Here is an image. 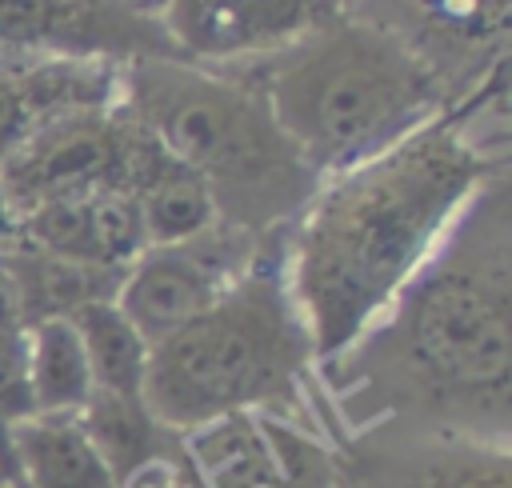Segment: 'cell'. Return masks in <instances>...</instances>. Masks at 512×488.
Segmentation results:
<instances>
[{"instance_id": "cell-25", "label": "cell", "mask_w": 512, "mask_h": 488, "mask_svg": "<svg viewBox=\"0 0 512 488\" xmlns=\"http://www.w3.org/2000/svg\"><path fill=\"white\" fill-rule=\"evenodd\" d=\"M0 488H12V484H8V480H0Z\"/></svg>"}, {"instance_id": "cell-1", "label": "cell", "mask_w": 512, "mask_h": 488, "mask_svg": "<svg viewBox=\"0 0 512 488\" xmlns=\"http://www.w3.org/2000/svg\"><path fill=\"white\" fill-rule=\"evenodd\" d=\"M324 428L408 424L512 444V180L488 176L388 308L316 364Z\"/></svg>"}, {"instance_id": "cell-17", "label": "cell", "mask_w": 512, "mask_h": 488, "mask_svg": "<svg viewBox=\"0 0 512 488\" xmlns=\"http://www.w3.org/2000/svg\"><path fill=\"white\" fill-rule=\"evenodd\" d=\"M184 452L200 488H276L280 464L256 412H228L184 432Z\"/></svg>"}, {"instance_id": "cell-8", "label": "cell", "mask_w": 512, "mask_h": 488, "mask_svg": "<svg viewBox=\"0 0 512 488\" xmlns=\"http://www.w3.org/2000/svg\"><path fill=\"white\" fill-rule=\"evenodd\" d=\"M128 144L132 120L116 104L80 108L36 128L0 164V184L20 216L52 200L124 192Z\"/></svg>"}, {"instance_id": "cell-12", "label": "cell", "mask_w": 512, "mask_h": 488, "mask_svg": "<svg viewBox=\"0 0 512 488\" xmlns=\"http://www.w3.org/2000/svg\"><path fill=\"white\" fill-rule=\"evenodd\" d=\"M20 240L104 268H128L148 248L136 204L124 192H92L40 204L20 216Z\"/></svg>"}, {"instance_id": "cell-9", "label": "cell", "mask_w": 512, "mask_h": 488, "mask_svg": "<svg viewBox=\"0 0 512 488\" xmlns=\"http://www.w3.org/2000/svg\"><path fill=\"white\" fill-rule=\"evenodd\" d=\"M0 44L44 60H184L144 4L0 0Z\"/></svg>"}, {"instance_id": "cell-10", "label": "cell", "mask_w": 512, "mask_h": 488, "mask_svg": "<svg viewBox=\"0 0 512 488\" xmlns=\"http://www.w3.org/2000/svg\"><path fill=\"white\" fill-rule=\"evenodd\" d=\"M192 64H240L272 56L328 20L352 0H136Z\"/></svg>"}, {"instance_id": "cell-13", "label": "cell", "mask_w": 512, "mask_h": 488, "mask_svg": "<svg viewBox=\"0 0 512 488\" xmlns=\"http://www.w3.org/2000/svg\"><path fill=\"white\" fill-rule=\"evenodd\" d=\"M124 196L136 204L148 248L192 240L220 220L208 184L172 152H164L136 120H132L128 168H124Z\"/></svg>"}, {"instance_id": "cell-20", "label": "cell", "mask_w": 512, "mask_h": 488, "mask_svg": "<svg viewBox=\"0 0 512 488\" xmlns=\"http://www.w3.org/2000/svg\"><path fill=\"white\" fill-rule=\"evenodd\" d=\"M72 328L84 344L92 388L112 392V396H144V376H148V344L144 336L128 324V316L108 304H92L72 316Z\"/></svg>"}, {"instance_id": "cell-4", "label": "cell", "mask_w": 512, "mask_h": 488, "mask_svg": "<svg viewBox=\"0 0 512 488\" xmlns=\"http://www.w3.org/2000/svg\"><path fill=\"white\" fill-rule=\"evenodd\" d=\"M228 68L260 88L320 180L380 156L460 100L412 40L352 8L272 56Z\"/></svg>"}, {"instance_id": "cell-16", "label": "cell", "mask_w": 512, "mask_h": 488, "mask_svg": "<svg viewBox=\"0 0 512 488\" xmlns=\"http://www.w3.org/2000/svg\"><path fill=\"white\" fill-rule=\"evenodd\" d=\"M76 420H80L88 444L96 448L100 464L108 468L112 488L120 480H128L140 464L184 452V436L172 432L168 424H160L144 396H112V392L92 388V396Z\"/></svg>"}, {"instance_id": "cell-23", "label": "cell", "mask_w": 512, "mask_h": 488, "mask_svg": "<svg viewBox=\"0 0 512 488\" xmlns=\"http://www.w3.org/2000/svg\"><path fill=\"white\" fill-rule=\"evenodd\" d=\"M44 56H28V52H16V48H4L0 44V76H16V72H28L32 64H40Z\"/></svg>"}, {"instance_id": "cell-22", "label": "cell", "mask_w": 512, "mask_h": 488, "mask_svg": "<svg viewBox=\"0 0 512 488\" xmlns=\"http://www.w3.org/2000/svg\"><path fill=\"white\" fill-rule=\"evenodd\" d=\"M16 240H20V212L12 208V200H8V192L0 184V252L12 248Z\"/></svg>"}, {"instance_id": "cell-15", "label": "cell", "mask_w": 512, "mask_h": 488, "mask_svg": "<svg viewBox=\"0 0 512 488\" xmlns=\"http://www.w3.org/2000/svg\"><path fill=\"white\" fill-rule=\"evenodd\" d=\"M0 260L16 284L20 312H24L28 328L44 324V320H72L76 312H84L92 304L116 300L124 272H128V268H104V264L56 256V252L32 248L24 240L4 248Z\"/></svg>"}, {"instance_id": "cell-7", "label": "cell", "mask_w": 512, "mask_h": 488, "mask_svg": "<svg viewBox=\"0 0 512 488\" xmlns=\"http://www.w3.org/2000/svg\"><path fill=\"white\" fill-rule=\"evenodd\" d=\"M268 236H252L216 220L192 240L144 248L124 272L116 308L152 348L188 320H196L204 308H212L220 292L260 256Z\"/></svg>"}, {"instance_id": "cell-18", "label": "cell", "mask_w": 512, "mask_h": 488, "mask_svg": "<svg viewBox=\"0 0 512 488\" xmlns=\"http://www.w3.org/2000/svg\"><path fill=\"white\" fill-rule=\"evenodd\" d=\"M12 456L24 488H112L76 416H28L12 428Z\"/></svg>"}, {"instance_id": "cell-11", "label": "cell", "mask_w": 512, "mask_h": 488, "mask_svg": "<svg viewBox=\"0 0 512 488\" xmlns=\"http://www.w3.org/2000/svg\"><path fill=\"white\" fill-rule=\"evenodd\" d=\"M412 24L400 28L452 84L468 96L496 64H504L508 0H400Z\"/></svg>"}, {"instance_id": "cell-2", "label": "cell", "mask_w": 512, "mask_h": 488, "mask_svg": "<svg viewBox=\"0 0 512 488\" xmlns=\"http://www.w3.org/2000/svg\"><path fill=\"white\" fill-rule=\"evenodd\" d=\"M508 64L468 96L320 184L288 232V288L312 332L316 364L348 348L428 260L472 192L508 168V136L476 124L508 104Z\"/></svg>"}, {"instance_id": "cell-14", "label": "cell", "mask_w": 512, "mask_h": 488, "mask_svg": "<svg viewBox=\"0 0 512 488\" xmlns=\"http://www.w3.org/2000/svg\"><path fill=\"white\" fill-rule=\"evenodd\" d=\"M116 68L100 60H40L28 72L0 76V164L48 120L116 104Z\"/></svg>"}, {"instance_id": "cell-3", "label": "cell", "mask_w": 512, "mask_h": 488, "mask_svg": "<svg viewBox=\"0 0 512 488\" xmlns=\"http://www.w3.org/2000/svg\"><path fill=\"white\" fill-rule=\"evenodd\" d=\"M288 232H272L212 308L148 348L144 400L172 432L184 436L228 412L320 432L308 396L316 348L288 288Z\"/></svg>"}, {"instance_id": "cell-24", "label": "cell", "mask_w": 512, "mask_h": 488, "mask_svg": "<svg viewBox=\"0 0 512 488\" xmlns=\"http://www.w3.org/2000/svg\"><path fill=\"white\" fill-rule=\"evenodd\" d=\"M96 4H132V0H96Z\"/></svg>"}, {"instance_id": "cell-5", "label": "cell", "mask_w": 512, "mask_h": 488, "mask_svg": "<svg viewBox=\"0 0 512 488\" xmlns=\"http://www.w3.org/2000/svg\"><path fill=\"white\" fill-rule=\"evenodd\" d=\"M116 104L208 184L220 224L240 232L292 228L324 184L276 124L260 88L228 64H120Z\"/></svg>"}, {"instance_id": "cell-6", "label": "cell", "mask_w": 512, "mask_h": 488, "mask_svg": "<svg viewBox=\"0 0 512 488\" xmlns=\"http://www.w3.org/2000/svg\"><path fill=\"white\" fill-rule=\"evenodd\" d=\"M336 488H512V444L408 424L324 428Z\"/></svg>"}, {"instance_id": "cell-19", "label": "cell", "mask_w": 512, "mask_h": 488, "mask_svg": "<svg viewBox=\"0 0 512 488\" xmlns=\"http://www.w3.org/2000/svg\"><path fill=\"white\" fill-rule=\"evenodd\" d=\"M28 396L32 416H80L92 396V372L72 320L28 328Z\"/></svg>"}, {"instance_id": "cell-21", "label": "cell", "mask_w": 512, "mask_h": 488, "mask_svg": "<svg viewBox=\"0 0 512 488\" xmlns=\"http://www.w3.org/2000/svg\"><path fill=\"white\" fill-rule=\"evenodd\" d=\"M116 488H200L196 476H192V464H188V452L180 456H160V460H148L140 464L128 480H120Z\"/></svg>"}]
</instances>
